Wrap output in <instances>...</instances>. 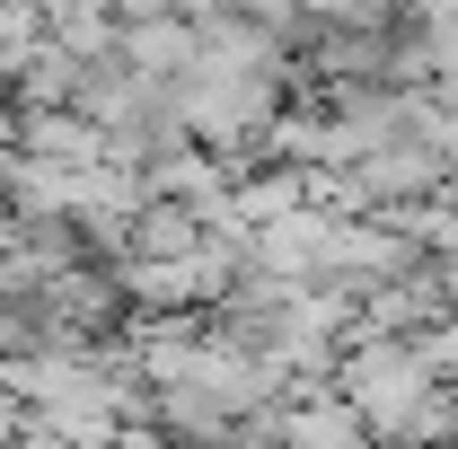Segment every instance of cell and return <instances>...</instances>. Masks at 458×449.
Masks as SVG:
<instances>
[{"mask_svg": "<svg viewBox=\"0 0 458 449\" xmlns=\"http://www.w3.org/2000/svg\"><path fill=\"white\" fill-rule=\"evenodd\" d=\"M432 176H441L432 150H388V159L361 168V185H370V194H405V185H432Z\"/></svg>", "mask_w": 458, "mask_h": 449, "instance_id": "1", "label": "cell"}, {"mask_svg": "<svg viewBox=\"0 0 458 449\" xmlns=\"http://www.w3.org/2000/svg\"><path fill=\"white\" fill-rule=\"evenodd\" d=\"M300 449H361L352 405H318V414H300Z\"/></svg>", "mask_w": 458, "mask_h": 449, "instance_id": "2", "label": "cell"}, {"mask_svg": "<svg viewBox=\"0 0 458 449\" xmlns=\"http://www.w3.org/2000/svg\"><path fill=\"white\" fill-rule=\"evenodd\" d=\"M441 300H450V318H458V256L441 265Z\"/></svg>", "mask_w": 458, "mask_h": 449, "instance_id": "3", "label": "cell"}]
</instances>
